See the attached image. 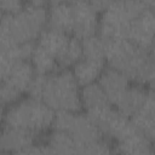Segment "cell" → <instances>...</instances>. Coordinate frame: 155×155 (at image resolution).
Returning a JSON list of instances; mask_svg holds the SVG:
<instances>
[{"mask_svg":"<svg viewBox=\"0 0 155 155\" xmlns=\"http://www.w3.org/2000/svg\"><path fill=\"white\" fill-rule=\"evenodd\" d=\"M11 155H56V154L45 144V142L44 143L36 142L27 148L12 153Z\"/></svg>","mask_w":155,"mask_h":155,"instance_id":"22","label":"cell"},{"mask_svg":"<svg viewBox=\"0 0 155 155\" xmlns=\"http://www.w3.org/2000/svg\"><path fill=\"white\" fill-rule=\"evenodd\" d=\"M74 27L71 35L84 40L98 34L99 11L92 1H71Z\"/></svg>","mask_w":155,"mask_h":155,"instance_id":"6","label":"cell"},{"mask_svg":"<svg viewBox=\"0 0 155 155\" xmlns=\"http://www.w3.org/2000/svg\"><path fill=\"white\" fill-rule=\"evenodd\" d=\"M149 54H150V57L153 58V61L155 62V41H154V44L151 45V47H150V50H149Z\"/></svg>","mask_w":155,"mask_h":155,"instance_id":"25","label":"cell"},{"mask_svg":"<svg viewBox=\"0 0 155 155\" xmlns=\"http://www.w3.org/2000/svg\"><path fill=\"white\" fill-rule=\"evenodd\" d=\"M97 82L101 85V87L108 96L113 107L119 101V98L124 94L127 87L132 84V81L124 73L109 65L105 67V69L103 70Z\"/></svg>","mask_w":155,"mask_h":155,"instance_id":"9","label":"cell"},{"mask_svg":"<svg viewBox=\"0 0 155 155\" xmlns=\"http://www.w3.org/2000/svg\"><path fill=\"white\" fill-rule=\"evenodd\" d=\"M29 61H30L35 73L40 74V75H47V74L59 70L56 57L52 56L51 53H48L47 51H45L44 48H41L40 46H38L36 44H35L34 51H33Z\"/></svg>","mask_w":155,"mask_h":155,"instance_id":"19","label":"cell"},{"mask_svg":"<svg viewBox=\"0 0 155 155\" xmlns=\"http://www.w3.org/2000/svg\"><path fill=\"white\" fill-rule=\"evenodd\" d=\"M82 57V41L79 38L70 35L65 47L57 57V63L59 69H71Z\"/></svg>","mask_w":155,"mask_h":155,"instance_id":"18","label":"cell"},{"mask_svg":"<svg viewBox=\"0 0 155 155\" xmlns=\"http://www.w3.org/2000/svg\"><path fill=\"white\" fill-rule=\"evenodd\" d=\"M48 2L25 1L17 13H1L0 47L35 42L47 27Z\"/></svg>","mask_w":155,"mask_h":155,"instance_id":"2","label":"cell"},{"mask_svg":"<svg viewBox=\"0 0 155 155\" xmlns=\"http://www.w3.org/2000/svg\"><path fill=\"white\" fill-rule=\"evenodd\" d=\"M148 7L143 1H108L99 15L98 35L103 39H127L131 23Z\"/></svg>","mask_w":155,"mask_h":155,"instance_id":"4","label":"cell"},{"mask_svg":"<svg viewBox=\"0 0 155 155\" xmlns=\"http://www.w3.org/2000/svg\"><path fill=\"white\" fill-rule=\"evenodd\" d=\"M144 87H147V90H148L149 92L155 93V67H154V69L151 70L150 75L148 76V79H147V82H145Z\"/></svg>","mask_w":155,"mask_h":155,"instance_id":"24","label":"cell"},{"mask_svg":"<svg viewBox=\"0 0 155 155\" xmlns=\"http://www.w3.org/2000/svg\"><path fill=\"white\" fill-rule=\"evenodd\" d=\"M80 85L70 69H59L47 75L36 74L28 96L46 103L54 111H82Z\"/></svg>","mask_w":155,"mask_h":155,"instance_id":"1","label":"cell"},{"mask_svg":"<svg viewBox=\"0 0 155 155\" xmlns=\"http://www.w3.org/2000/svg\"><path fill=\"white\" fill-rule=\"evenodd\" d=\"M76 155H116L114 144L108 138H102L96 142L80 144Z\"/></svg>","mask_w":155,"mask_h":155,"instance_id":"20","label":"cell"},{"mask_svg":"<svg viewBox=\"0 0 155 155\" xmlns=\"http://www.w3.org/2000/svg\"><path fill=\"white\" fill-rule=\"evenodd\" d=\"M113 144L116 155H155V144L137 126Z\"/></svg>","mask_w":155,"mask_h":155,"instance_id":"8","label":"cell"},{"mask_svg":"<svg viewBox=\"0 0 155 155\" xmlns=\"http://www.w3.org/2000/svg\"><path fill=\"white\" fill-rule=\"evenodd\" d=\"M52 128L69 133L80 144L105 138L98 126L82 111H56Z\"/></svg>","mask_w":155,"mask_h":155,"instance_id":"5","label":"cell"},{"mask_svg":"<svg viewBox=\"0 0 155 155\" xmlns=\"http://www.w3.org/2000/svg\"><path fill=\"white\" fill-rule=\"evenodd\" d=\"M24 6V1L19 0H2L1 1V13H17Z\"/></svg>","mask_w":155,"mask_h":155,"instance_id":"23","label":"cell"},{"mask_svg":"<svg viewBox=\"0 0 155 155\" xmlns=\"http://www.w3.org/2000/svg\"><path fill=\"white\" fill-rule=\"evenodd\" d=\"M134 125L155 144V93L149 92L140 110L131 117Z\"/></svg>","mask_w":155,"mask_h":155,"instance_id":"16","label":"cell"},{"mask_svg":"<svg viewBox=\"0 0 155 155\" xmlns=\"http://www.w3.org/2000/svg\"><path fill=\"white\" fill-rule=\"evenodd\" d=\"M82 41V52L84 57L105 59V42L102 36L98 34L86 38Z\"/></svg>","mask_w":155,"mask_h":155,"instance_id":"21","label":"cell"},{"mask_svg":"<svg viewBox=\"0 0 155 155\" xmlns=\"http://www.w3.org/2000/svg\"><path fill=\"white\" fill-rule=\"evenodd\" d=\"M45 144L56 155H76L80 143L69 133L51 128L45 137Z\"/></svg>","mask_w":155,"mask_h":155,"instance_id":"15","label":"cell"},{"mask_svg":"<svg viewBox=\"0 0 155 155\" xmlns=\"http://www.w3.org/2000/svg\"><path fill=\"white\" fill-rule=\"evenodd\" d=\"M39 136L24 128L2 125L1 132V150L6 153H15L27 148L38 142Z\"/></svg>","mask_w":155,"mask_h":155,"instance_id":"10","label":"cell"},{"mask_svg":"<svg viewBox=\"0 0 155 155\" xmlns=\"http://www.w3.org/2000/svg\"><path fill=\"white\" fill-rule=\"evenodd\" d=\"M80 98L82 110L85 113H92L113 105L98 82L82 86L80 90Z\"/></svg>","mask_w":155,"mask_h":155,"instance_id":"14","label":"cell"},{"mask_svg":"<svg viewBox=\"0 0 155 155\" xmlns=\"http://www.w3.org/2000/svg\"><path fill=\"white\" fill-rule=\"evenodd\" d=\"M148 4H149V6L155 11V1H151V2H148Z\"/></svg>","mask_w":155,"mask_h":155,"instance_id":"26","label":"cell"},{"mask_svg":"<svg viewBox=\"0 0 155 155\" xmlns=\"http://www.w3.org/2000/svg\"><path fill=\"white\" fill-rule=\"evenodd\" d=\"M105 67H107L105 59L82 57L70 70L73 71V75L75 76L80 87H82L97 82Z\"/></svg>","mask_w":155,"mask_h":155,"instance_id":"13","label":"cell"},{"mask_svg":"<svg viewBox=\"0 0 155 155\" xmlns=\"http://www.w3.org/2000/svg\"><path fill=\"white\" fill-rule=\"evenodd\" d=\"M148 93L149 91L147 90V87H144L143 85L132 82L127 87V90L124 92V94L119 98V101L115 103L114 108L122 115L131 119L143 107L148 97Z\"/></svg>","mask_w":155,"mask_h":155,"instance_id":"11","label":"cell"},{"mask_svg":"<svg viewBox=\"0 0 155 155\" xmlns=\"http://www.w3.org/2000/svg\"><path fill=\"white\" fill-rule=\"evenodd\" d=\"M47 27L65 31L71 35L74 27V13H73L71 1L48 2Z\"/></svg>","mask_w":155,"mask_h":155,"instance_id":"12","label":"cell"},{"mask_svg":"<svg viewBox=\"0 0 155 155\" xmlns=\"http://www.w3.org/2000/svg\"><path fill=\"white\" fill-rule=\"evenodd\" d=\"M69 38L70 34L65 31L51 27H46L39 35L36 40V45L44 48L45 51H47L48 53H51L52 56H54L57 59V57L59 56V53L63 51L67 42L69 41Z\"/></svg>","mask_w":155,"mask_h":155,"instance_id":"17","label":"cell"},{"mask_svg":"<svg viewBox=\"0 0 155 155\" xmlns=\"http://www.w3.org/2000/svg\"><path fill=\"white\" fill-rule=\"evenodd\" d=\"M127 39L142 50L149 52L155 41V11L149 6L131 23Z\"/></svg>","mask_w":155,"mask_h":155,"instance_id":"7","label":"cell"},{"mask_svg":"<svg viewBox=\"0 0 155 155\" xmlns=\"http://www.w3.org/2000/svg\"><path fill=\"white\" fill-rule=\"evenodd\" d=\"M54 115L56 111L46 103L27 94L4 108L2 125L24 128L40 136L52 128Z\"/></svg>","mask_w":155,"mask_h":155,"instance_id":"3","label":"cell"}]
</instances>
